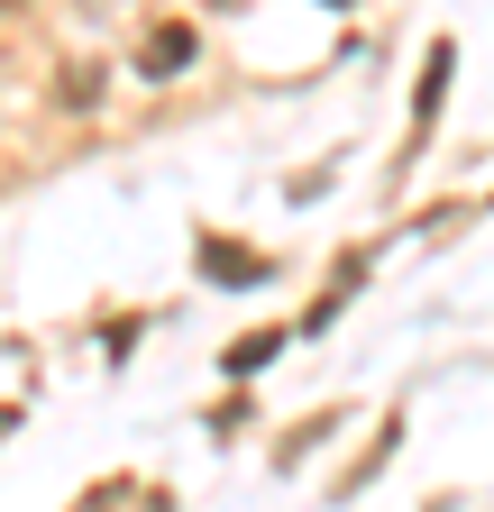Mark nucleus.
I'll list each match as a JSON object with an SVG mask.
<instances>
[{
    "label": "nucleus",
    "instance_id": "nucleus-2",
    "mask_svg": "<svg viewBox=\"0 0 494 512\" xmlns=\"http://www.w3.org/2000/svg\"><path fill=\"white\" fill-rule=\"evenodd\" d=\"M266 357H275V339H238V348H229V375H257Z\"/></svg>",
    "mask_w": 494,
    "mask_h": 512
},
{
    "label": "nucleus",
    "instance_id": "nucleus-1",
    "mask_svg": "<svg viewBox=\"0 0 494 512\" xmlns=\"http://www.w3.org/2000/svg\"><path fill=\"white\" fill-rule=\"evenodd\" d=\"M183 55H193V28H156V37H147V74H156V83L183 74Z\"/></svg>",
    "mask_w": 494,
    "mask_h": 512
},
{
    "label": "nucleus",
    "instance_id": "nucleus-3",
    "mask_svg": "<svg viewBox=\"0 0 494 512\" xmlns=\"http://www.w3.org/2000/svg\"><path fill=\"white\" fill-rule=\"evenodd\" d=\"M0 10H10V0H0Z\"/></svg>",
    "mask_w": 494,
    "mask_h": 512
}]
</instances>
